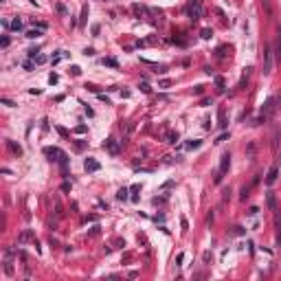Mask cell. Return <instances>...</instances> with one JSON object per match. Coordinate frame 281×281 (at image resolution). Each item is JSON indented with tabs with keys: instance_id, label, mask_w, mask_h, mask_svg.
<instances>
[{
	"instance_id": "cell-14",
	"label": "cell",
	"mask_w": 281,
	"mask_h": 281,
	"mask_svg": "<svg viewBox=\"0 0 281 281\" xmlns=\"http://www.w3.org/2000/svg\"><path fill=\"white\" fill-rule=\"evenodd\" d=\"M200 145H202V141H198V138H193V141H189V143H187V149H198Z\"/></svg>"
},
{
	"instance_id": "cell-16",
	"label": "cell",
	"mask_w": 281,
	"mask_h": 281,
	"mask_svg": "<svg viewBox=\"0 0 281 281\" xmlns=\"http://www.w3.org/2000/svg\"><path fill=\"white\" fill-rule=\"evenodd\" d=\"M268 207L274 211L277 209V200H274V193H268Z\"/></svg>"
},
{
	"instance_id": "cell-26",
	"label": "cell",
	"mask_w": 281,
	"mask_h": 281,
	"mask_svg": "<svg viewBox=\"0 0 281 281\" xmlns=\"http://www.w3.org/2000/svg\"><path fill=\"white\" fill-rule=\"evenodd\" d=\"M211 35H213V31H211V29H202V37H204V40H209Z\"/></svg>"
},
{
	"instance_id": "cell-22",
	"label": "cell",
	"mask_w": 281,
	"mask_h": 281,
	"mask_svg": "<svg viewBox=\"0 0 281 281\" xmlns=\"http://www.w3.org/2000/svg\"><path fill=\"white\" fill-rule=\"evenodd\" d=\"M171 86V79H160L158 81V88H169Z\"/></svg>"
},
{
	"instance_id": "cell-11",
	"label": "cell",
	"mask_w": 281,
	"mask_h": 281,
	"mask_svg": "<svg viewBox=\"0 0 281 281\" xmlns=\"http://www.w3.org/2000/svg\"><path fill=\"white\" fill-rule=\"evenodd\" d=\"M116 198H119L121 202H125L127 198H130V189H125V187H123V189H119V193H116Z\"/></svg>"
},
{
	"instance_id": "cell-7",
	"label": "cell",
	"mask_w": 281,
	"mask_h": 281,
	"mask_svg": "<svg viewBox=\"0 0 281 281\" xmlns=\"http://www.w3.org/2000/svg\"><path fill=\"white\" fill-rule=\"evenodd\" d=\"M277 176H279V167H277V165H272V167L268 169V176H266V185H268V187L277 182Z\"/></svg>"
},
{
	"instance_id": "cell-18",
	"label": "cell",
	"mask_w": 281,
	"mask_h": 281,
	"mask_svg": "<svg viewBox=\"0 0 281 281\" xmlns=\"http://www.w3.org/2000/svg\"><path fill=\"white\" fill-rule=\"evenodd\" d=\"M9 147H11V151H15V154H18V156L22 154V147H20V145H15L13 141H9Z\"/></svg>"
},
{
	"instance_id": "cell-9",
	"label": "cell",
	"mask_w": 281,
	"mask_h": 281,
	"mask_svg": "<svg viewBox=\"0 0 281 281\" xmlns=\"http://www.w3.org/2000/svg\"><path fill=\"white\" fill-rule=\"evenodd\" d=\"M66 55H68L66 50H57V55H53V57H50V64H53V66H55V64H59V59H62V57H66Z\"/></svg>"
},
{
	"instance_id": "cell-38",
	"label": "cell",
	"mask_w": 281,
	"mask_h": 281,
	"mask_svg": "<svg viewBox=\"0 0 281 281\" xmlns=\"http://www.w3.org/2000/svg\"><path fill=\"white\" fill-rule=\"evenodd\" d=\"M277 103H279V106H281V97H277Z\"/></svg>"
},
{
	"instance_id": "cell-15",
	"label": "cell",
	"mask_w": 281,
	"mask_h": 281,
	"mask_svg": "<svg viewBox=\"0 0 281 281\" xmlns=\"http://www.w3.org/2000/svg\"><path fill=\"white\" fill-rule=\"evenodd\" d=\"M11 29H13V31H22V20H20V18H15V20L11 22Z\"/></svg>"
},
{
	"instance_id": "cell-28",
	"label": "cell",
	"mask_w": 281,
	"mask_h": 281,
	"mask_svg": "<svg viewBox=\"0 0 281 281\" xmlns=\"http://www.w3.org/2000/svg\"><path fill=\"white\" fill-rule=\"evenodd\" d=\"M277 55L281 57V35H277Z\"/></svg>"
},
{
	"instance_id": "cell-35",
	"label": "cell",
	"mask_w": 281,
	"mask_h": 281,
	"mask_svg": "<svg viewBox=\"0 0 281 281\" xmlns=\"http://www.w3.org/2000/svg\"><path fill=\"white\" fill-rule=\"evenodd\" d=\"M226 138H228V134H226V132H224V134H222V136H217V141H215V143H222V141H226Z\"/></svg>"
},
{
	"instance_id": "cell-2",
	"label": "cell",
	"mask_w": 281,
	"mask_h": 281,
	"mask_svg": "<svg viewBox=\"0 0 281 281\" xmlns=\"http://www.w3.org/2000/svg\"><path fill=\"white\" fill-rule=\"evenodd\" d=\"M274 103H277V99H274V97H270V99H266V103H264V108H261V114H259V119H257V121H255V123H266V121H268V119L272 116V112H274V108H277Z\"/></svg>"
},
{
	"instance_id": "cell-23",
	"label": "cell",
	"mask_w": 281,
	"mask_h": 281,
	"mask_svg": "<svg viewBox=\"0 0 281 281\" xmlns=\"http://www.w3.org/2000/svg\"><path fill=\"white\" fill-rule=\"evenodd\" d=\"M215 84H217L220 92H224V79H222V77H215Z\"/></svg>"
},
{
	"instance_id": "cell-12",
	"label": "cell",
	"mask_w": 281,
	"mask_h": 281,
	"mask_svg": "<svg viewBox=\"0 0 281 281\" xmlns=\"http://www.w3.org/2000/svg\"><path fill=\"white\" fill-rule=\"evenodd\" d=\"M217 121H220L217 125L224 130V127H226V114H224V110H220V112H217Z\"/></svg>"
},
{
	"instance_id": "cell-19",
	"label": "cell",
	"mask_w": 281,
	"mask_h": 281,
	"mask_svg": "<svg viewBox=\"0 0 281 281\" xmlns=\"http://www.w3.org/2000/svg\"><path fill=\"white\" fill-rule=\"evenodd\" d=\"M57 81H59V77H57L55 72H50V75H48V84H50V86H55Z\"/></svg>"
},
{
	"instance_id": "cell-8",
	"label": "cell",
	"mask_w": 281,
	"mask_h": 281,
	"mask_svg": "<svg viewBox=\"0 0 281 281\" xmlns=\"http://www.w3.org/2000/svg\"><path fill=\"white\" fill-rule=\"evenodd\" d=\"M189 15H191L193 20H198V18L202 15V7H200L198 0H193V2H191V7H189Z\"/></svg>"
},
{
	"instance_id": "cell-17",
	"label": "cell",
	"mask_w": 281,
	"mask_h": 281,
	"mask_svg": "<svg viewBox=\"0 0 281 281\" xmlns=\"http://www.w3.org/2000/svg\"><path fill=\"white\" fill-rule=\"evenodd\" d=\"M103 64H106V66H112V68H119V62H116L114 57H108V59H103Z\"/></svg>"
},
{
	"instance_id": "cell-34",
	"label": "cell",
	"mask_w": 281,
	"mask_h": 281,
	"mask_svg": "<svg viewBox=\"0 0 281 281\" xmlns=\"http://www.w3.org/2000/svg\"><path fill=\"white\" fill-rule=\"evenodd\" d=\"M233 233H235V235H244V226H235Z\"/></svg>"
},
{
	"instance_id": "cell-1",
	"label": "cell",
	"mask_w": 281,
	"mask_h": 281,
	"mask_svg": "<svg viewBox=\"0 0 281 281\" xmlns=\"http://www.w3.org/2000/svg\"><path fill=\"white\" fill-rule=\"evenodd\" d=\"M44 154H46V156H50V160H57V163L66 169V165H68V156L64 154V151H62L59 147H46V149H44Z\"/></svg>"
},
{
	"instance_id": "cell-4",
	"label": "cell",
	"mask_w": 281,
	"mask_h": 281,
	"mask_svg": "<svg viewBox=\"0 0 281 281\" xmlns=\"http://www.w3.org/2000/svg\"><path fill=\"white\" fill-rule=\"evenodd\" d=\"M264 72H266V75L272 72V48H270V46L264 48Z\"/></svg>"
},
{
	"instance_id": "cell-10",
	"label": "cell",
	"mask_w": 281,
	"mask_h": 281,
	"mask_svg": "<svg viewBox=\"0 0 281 281\" xmlns=\"http://www.w3.org/2000/svg\"><path fill=\"white\" fill-rule=\"evenodd\" d=\"M40 35H42V29H37V27L31 29V31H27V37H29V40H37Z\"/></svg>"
},
{
	"instance_id": "cell-24",
	"label": "cell",
	"mask_w": 281,
	"mask_h": 281,
	"mask_svg": "<svg viewBox=\"0 0 281 281\" xmlns=\"http://www.w3.org/2000/svg\"><path fill=\"white\" fill-rule=\"evenodd\" d=\"M5 272H7V274H13V266H11V261H5Z\"/></svg>"
},
{
	"instance_id": "cell-29",
	"label": "cell",
	"mask_w": 281,
	"mask_h": 281,
	"mask_svg": "<svg viewBox=\"0 0 281 281\" xmlns=\"http://www.w3.org/2000/svg\"><path fill=\"white\" fill-rule=\"evenodd\" d=\"M86 132V125H77L75 127V134H84Z\"/></svg>"
},
{
	"instance_id": "cell-20",
	"label": "cell",
	"mask_w": 281,
	"mask_h": 281,
	"mask_svg": "<svg viewBox=\"0 0 281 281\" xmlns=\"http://www.w3.org/2000/svg\"><path fill=\"white\" fill-rule=\"evenodd\" d=\"M182 261H185V252H178L176 255V266H182Z\"/></svg>"
},
{
	"instance_id": "cell-30",
	"label": "cell",
	"mask_w": 281,
	"mask_h": 281,
	"mask_svg": "<svg viewBox=\"0 0 281 281\" xmlns=\"http://www.w3.org/2000/svg\"><path fill=\"white\" fill-rule=\"evenodd\" d=\"M178 138H180V136H178V132H171V134H169V143H176Z\"/></svg>"
},
{
	"instance_id": "cell-33",
	"label": "cell",
	"mask_w": 281,
	"mask_h": 281,
	"mask_svg": "<svg viewBox=\"0 0 281 281\" xmlns=\"http://www.w3.org/2000/svg\"><path fill=\"white\" fill-rule=\"evenodd\" d=\"M44 62H46V55H37L35 57V64H44Z\"/></svg>"
},
{
	"instance_id": "cell-25",
	"label": "cell",
	"mask_w": 281,
	"mask_h": 281,
	"mask_svg": "<svg viewBox=\"0 0 281 281\" xmlns=\"http://www.w3.org/2000/svg\"><path fill=\"white\" fill-rule=\"evenodd\" d=\"M70 75H75V77L81 75V68H79V66H70Z\"/></svg>"
},
{
	"instance_id": "cell-5",
	"label": "cell",
	"mask_w": 281,
	"mask_h": 281,
	"mask_svg": "<svg viewBox=\"0 0 281 281\" xmlns=\"http://www.w3.org/2000/svg\"><path fill=\"white\" fill-rule=\"evenodd\" d=\"M84 169H86L88 173H92V171H99V169H101V165H99V160H97V158L88 156V158L84 160Z\"/></svg>"
},
{
	"instance_id": "cell-27",
	"label": "cell",
	"mask_w": 281,
	"mask_h": 281,
	"mask_svg": "<svg viewBox=\"0 0 281 281\" xmlns=\"http://www.w3.org/2000/svg\"><path fill=\"white\" fill-rule=\"evenodd\" d=\"M9 42H11V40H9V37L5 35L2 40H0V46H2V48H7V46H9Z\"/></svg>"
},
{
	"instance_id": "cell-3",
	"label": "cell",
	"mask_w": 281,
	"mask_h": 281,
	"mask_svg": "<svg viewBox=\"0 0 281 281\" xmlns=\"http://www.w3.org/2000/svg\"><path fill=\"white\" fill-rule=\"evenodd\" d=\"M228 167H231V154H228V151H224L222 158H220V169H217V176H215V182L222 180V176L228 171Z\"/></svg>"
},
{
	"instance_id": "cell-31",
	"label": "cell",
	"mask_w": 281,
	"mask_h": 281,
	"mask_svg": "<svg viewBox=\"0 0 281 281\" xmlns=\"http://www.w3.org/2000/svg\"><path fill=\"white\" fill-rule=\"evenodd\" d=\"M141 90H143V92H145V94H149V92H151V88H149V86H147V84H145V81H143V84H141Z\"/></svg>"
},
{
	"instance_id": "cell-36",
	"label": "cell",
	"mask_w": 281,
	"mask_h": 281,
	"mask_svg": "<svg viewBox=\"0 0 281 281\" xmlns=\"http://www.w3.org/2000/svg\"><path fill=\"white\" fill-rule=\"evenodd\" d=\"M130 200H132V202H138V193H136V191H132V195H130Z\"/></svg>"
},
{
	"instance_id": "cell-13",
	"label": "cell",
	"mask_w": 281,
	"mask_h": 281,
	"mask_svg": "<svg viewBox=\"0 0 281 281\" xmlns=\"http://www.w3.org/2000/svg\"><path fill=\"white\" fill-rule=\"evenodd\" d=\"M31 237H33V235H31V231H24V233L18 237V244H24V242H29Z\"/></svg>"
},
{
	"instance_id": "cell-32",
	"label": "cell",
	"mask_w": 281,
	"mask_h": 281,
	"mask_svg": "<svg viewBox=\"0 0 281 281\" xmlns=\"http://www.w3.org/2000/svg\"><path fill=\"white\" fill-rule=\"evenodd\" d=\"M0 101H2V106H9V108H13V106H15V103H13V101H9V99H5V97H2V99H0Z\"/></svg>"
},
{
	"instance_id": "cell-6",
	"label": "cell",
	"mask_w": 281,
	"mask_h": 281,
	"mask_svg": "<svg viewBox=\"0 0 281 281\" xmlns=\"http://www.w3.org/2000/svg\"><path fill=\"white\" fill-rule=\"evenodd\" d=\"M103 147L110 151V154H119V151H121V143H119L116 138H108V141L103 143Z\"/></svg>"
},
{
	"instance_id": "cell-37",
	"label": "cell",
	"mask_w": 281,
	"mask_h": 281,
	"mask_svg": "<svg viewBox=\"0 0 281 281\" xmlns=\"http://www.w3.org/2000/svg\"><path fill=\"white\" fill-rule=\"evenodd\" d=\"M277 242H279V246H281V226H279V233H277Z\"/></svg>"
},
{
	"instance_id": "cell-21",
	"label": "cell",
	"mask_w": 281,
	"mask_h": 281,
	"mask_svg": "<svg viewBox=\"0 0 281 281\" xmlns=\"http://www.w3.org/2000/svg\"><path fill=\"white\" fill-rule=\"evenodd\" d=\"M86 18H88V7H84V9H81V18H79V24H84V22H86Z\"/></svg>"
}]
</instances>
